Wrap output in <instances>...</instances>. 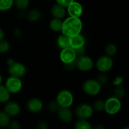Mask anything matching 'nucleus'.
<instances>
[{"mask_svg":"<svg viewBox=\"0 0 129 129\" xmlns=\"http://www.w3.org/2000/svg\"><path fill=\"white\" fill-rule=\"evenodd\" d=\"M83 28V23L79 18L69 16L67 18L62 24V34L71 37L81 34Z\"/></svg>","mask_w":129,"mask_h":129,"instance_id":"1","label":"nucleus"},{"mask_svg":"<svg viewBox=\"0 0 129 129\" xmlns=\"http://www.w3.org/2000/svg\"><path fill=\"white\" fill-rule=\"evenodd\" d=\"M55 101L60 107L69 108L74 102V96L70 91L64 89L58 93Z\"/></svg>","mask_w":129,"mask_h":129,"instance_id":"2","label":"nucleus"},{"mask_svg":"<svg viewBox=\"0 0 129 129\" xmlns=\"http://www.w3.org/2000/svg\"><path fill=\"white\" fill-rule=\"evenodd\" d=\"M82 89L88 95L96 96L100 93L102 86L96 79H89L84 81L83 83Z\"/></svg>","mask_w":129,"mask_h":129,"instance_id":"3","label":"nucleus"},{"mask_svg":"<svg viewBox=\"0 0 129 129\" xmlns=\"http://www.w3.org/2000/svg\"><path fill=\"white\" fill-rule=\"evenodd\" d=\"M122 107L120 99L112 96L105 102V109L106 113L110 115H114L120 112Z\"/></svg>","mask_w":129,"mask_h":129,"instance_id":"4","label":"nucleus"},{"mask_svg":"<svg viewBox=\"0 0 129 129\" xmlns=\"http://www.w3.org/2000/svg\"><path fill=\"white\" fill-rule=\"evenodd\" d=\"M75 66L81 71L86 72L91 70L93 68V61L88 55H83L77 57L74 60Z\"/></svg>","mask_w":129,"mask_h":129,"instance_id":"5","label":"nucleus"},{"mask_svg":"<svg viewBox=\"0 0 129 129\" xmlns=\"http://www.w3.org/2000/svg\"><path fill=\"white\" fill-rule=\"evenodd\" d=\"M5 86L10 94H16L22 89L23 83L20 78L10 76L6 79Z\"/></svg>","mask_w":129,"mask_h":129,"instance_id":"6","label":"nucleus"},{"mask_svg":"<svg viewBox=\"0 0 129 129\" xmlns=\"http://www.w3.org/2000/svg\"><path fill=\"white\" fill-rule=\"evenodd\" d=\"M113 61L112 57L107 55H103L97 60L96 62V69L101 73H107L112 69Z\"/></svg>","mask_w":129,"mask_h":129,"instance_id":"7","label":"nucleus"},{"mask_svg":"<svg viewBox=\"0 0 129 129\" xmlns=\"http://www.w3.org/2000/svg\"><path fill=\"white\" fill-rule=\"evenodd\" d=\"M93 111L92 106L86 103H83L76 107L75 114L78 118L88 120L93 115Z\"/></svg>","mask_w":129,"mask_h":129,"instance_id":"8","label":"nucleus"},{"mask_svg":"<svg viewBox=\"0 0 129 129\" xmlns=\"http://www.w3.org/2000/svg\"><path fill=\"white\" fill-rule=\"evenodd\" d=\"M8 73L11 76L21 78L26 74V67L22 63L14 62L13 64L8 66Z\"/></svg>","mask_w":129,"mask_h":129,"instance_id":"9","label":"nucleus"},{"mask_svg":"<svg viewBox=\"0 0 129 129\" xmlns=\"http://www.w3.org/2000/svg\"><path fill=\"white\" fill-rule=\"evenodd\" d=\"M60 59L64 64L74 62L75 59H76L74 50L71 47L61 49L60 53Z\"/></svg>","mask_w":129,"mask_h":129,"instance_id":"10","label":"nucleus"},{"mask_svg":"<svg viewBox=\"0 0 129 129\" xmlns=\"http://www.w3.org/2000/svg\"><path fill=\"white\" fill-rule=\"evenodd\" d=\"M26 109L31 113H39L42 110L43 103L39 98H32L26 102Z\"/></svg>","mask_w":129,"mask_h":129,"instance_id":"11","label":"nucleus"},{"mask_svg":"<svg viewBox=\"0 0 129 129\" xmlns=\"http://www.w3.org/2000/svg\"><path fill=\"white\" fill-rule=\"evenodd\" d=\"M67 11L70 16L79 18L83 13V7L80 3L74 1L67 7Z\"/></svg>","mask_w":129,"mask_h":129,"instance_id":"12","label":"nucleus"},{"mask_svg":"<svg viewBox=\"0 0 129 129\" xmlns=\"http://www.w3.org/2000/svg\"><path fill=\"white\" fill-rule=\"evenodd\" d=\"M4 111L10 117H15L20 113L21 108L17 102H7L5 103Z\"/></svg>","mask_w":129,"mask_h":129,"instance_id":"13","label":"nucleus"},{"mask_svg":"<svg viewBox=\"0 0 129 129\" xmlns=\"http://www.w3.org/2000/svg\"><path fill=\"white\" fill-rule=\"evenodd\" d=\"M57 114L59 119L64 123L70 122L73 119V113L69 108L59 107L57 112Z\"/></svg>","mask_w":129,"mask_h":129,"instance_id":"14","label":"nucleus"},{"mask_svg":"<svg viewBox=\"0 0 129 129\" xmlns=\"http://www.w3.org/2000/svg\"><path fill=\"white\" fill-rule=\"evenodd\" d=\"M50 13H51L52 16L54 18L61 20L66 16V10L64 7L56 4L51 8Z\"/></svg>","mask_w":129,"mask_h":129,"instance_id":"15","label":"nucleus"},{"mask_svg":"<svg viewBox=\"0 0 129 129\" xmlns=\"http://www.w3.org/2000/svg\"><path fill=\"white\" fill-rule=\"evenodd\" d=\"M85 44V38L83 35H81V34L71 37L70 47L73 49H77V48L81 47L84 46Z\"/></svg>","mask_w":129,"mask_h":129,"instance_id":"16","label":"nucleus"},{"mask_svg":"<svg viewBox=\"0 0 129 129\" xmlns=\"http://www.w3.org/2000/svg\"><path fill=\"white\" fill-rule=\"evenodd\" d=\"M70 37L68 36L65 34H62L57 40V45L60 49H63L70 47Z\"/></svg>","mask_w":129,"mask_h":129,"instance_id":"17","label":"nucleus"},{"mask_svg":"<svg viewBox=\"0 0 129 129\" xmlns=\"http://www.w3.org/2000/svg\"><path fill=\"white\" fill-rule=\"evenodd\" d=\"M41 13L40 11L37 9H31L28 12L26 18L30 22H35L40 18Z\"/></svg>","mask_w":129,"mask_h":129,"instance_id":"18","label":"nucleus"},{"mask_svg":"<svg viewBox=\"0 0 129 129\" xmlns=\"http://www.w3.org/2000/svg\"><path fill=\"white\" fill-rule=\"evenodd\" d=\"M10 98V93L5 86L0 84V103H5L8 102Z\"/></svg>","mask_w":129,"mask_h":129,"instance_id":"19","label":"nucleus"},{"mask_svg":"<svg viewBox=\"0 0 129 129\" xmlns=\"http://www.w3.org/2000/svg\"><path fill=\"white\" fill-rule=\"evenodd\" d=\"M62 21L60 19L57 18H54L51 20L49 23V26L50 28L53 31L55 32H57V31H61L62 28Z\"/></svg>","mask_w":129,"mask_h":129,"instance_id":"20","label":"nucleus"},{"mask_svg":"<svg viewBox=\"0 0 129 129\" xmlns=\"http://www.w3.org/2000/svg\"><path fill=\"white\" fill-rule=\"evenodd\" d=\"M10 122V117L5 112L0 111V127L5 128L8 126Z\"/></svg>","mask_w":129,"mask_h":129,"instance_id":"21","label":"nucleus"},{"mask_svg":"<svg viewBox=\"0 0 129 129\" xmlns=\"http://www.w3.org/2000/svg\"><path fill=\"white\" fill-rule=\"evenodd\" d=\"M74 127L76 129H91L92 127L90 123L86 119H80L76 122Z\"/></svg>","mask_w":129,"mask_h":129,"instance_id":"22","label":"nucleus"},{"mask_svg":"<svg viewBox=\"0 0 129 129\" xmlns=\"http://www.w3.org/2000/svg\"><path fill=\"white\" fill-rule=\"evenodd\" d=\"M117 52V47L114 44H108L105 48V55L110 57L114 56Z\"/></svg>","mask_w":129,"mask_h":129,"instance_id":"23","label":"nucleus"},{"mask_svg":"<svg viewBox=\"0 0 129 129\" xmlns=\"http://www.w3.org/2000/svg\"><path fill=\"white\" fill-rule=\"evenodd\" d=\"M13 5V0H0V11L10 10Z\"/></svg>","mask_w":129,"mask_h":129,"instance_id":"24","label":"nucleus"},{"mask_svg":"<svg viewBox=\"0 0 129 129\" xmlns=\"http://www.w3.org/2000/svg\"><path fill=\"white\" fill-rule=\"evenodd\" d=\"M13 3L17 9L24 10L28 7L30 0H13Z\"/></svg>","mask_w":129,"mask_h":129,"instance_id":"25","label":"nucleus"},{"mask_svg":"<svg viewBox=\"0 0 129 129\" xmlns=\"http://www.w3.org/2000/svg\"><path fill=\"white\" fill-rule=\"evenodd\" d=\"M113 96L118 98V99L122 98L124 96L125 94V88L123 87H122L121 85L115 86V88H114V89L113 91Z\"/></svg>","mask_w":129,"mask_h":129,"instance_id":"26","label":"nucleus"},{"mask_svg":"<svg viewBox=\"0 0 129 129\" xmlns=\"http://www.w3.org/2000/svg\"><path fill=\"white\" fill-rule=\"evenodd\" d=\"M92 107L93 110L96 112H102L105 109V102L102 100H97L93 103Z\"/></svg>","mask_w":129,"mask_h":129,"instance_id":"27","label":"nucleus"},{"mask_svg":"<svg viewBox=\"0 0 129 129\" xmlns=\"http://www.w3.org/2000/svg\"><path fill=\"white\" fill-rule=\"evenodd\" d=\"M96 80L97 81V82H98L101 86H103L105 85V84L108 82V76L105 74V73H101L100 74H98V76L96 77Z\"/></svg>","mask_w":129,"mask_h":129,"instance_id":"28","label":"nucleus"},{"mask_svg":"<svg viewBox=\"0 0 129 129\" xmlns=\"http://www.w3.org/2000/svg\"><path fill=\"white\" fill-rule=\"evenodd\" d=\"M10 44L6 40H2L0 41V53H6L10 49Z\"/></svg>","mask_w":129,"mask_h":129,"instance_id":"29","label":"nucleus"},{"mask_svg":"<svg viewBox=\"0 0 129 129\" xmlns=\"http://www.w3.org/2000/svg\"><path fill=\"white\" fill-rule=\"evenodd\" d=\"M59 107H59V105H58V103H57L56 101H52V102H50V103L48 104L47 109L48 110L50 111V112L54 113V112H57Z\"/></svg>","mask_w":129,"mask_h":129,"instance_id":"30","label":"nucleus"},{"mask_svg":"<svg viewBox=\"0 0 129 129\" xmlns=\"http://www.w3.org/2000/svg\"><path fill=\"white\" fill-rule=\"evenodd\" d=\"M74 0H55L56 3L64 8H67Z\"/></svg>","mask_w":129,"mask_h":129,"instance_id":"31","label":"nucleus"},{"mask_svg":"<svg viewBox=\"0 0 129 129\" xmlns=\"http://www.w3.org/2000/svg\"><path fill=\"white\" fill-rule=\"evenodd\" d=\"M75 52L76 55L77 57L81 56V55H84V53H85V47L84 46L81 47L77 48V49H73Z\"/></svg>","mask_w":129,"mask_h":129,"instance_id":"32","label":"nucleus"},{"mask_svg":"<svg viewBox=\"0 0 129 129\" xmlns=\"http://www.w3.org/2000/svg\"><path fill=\"white\" fill-rule=\"evenodd\" d=\"M124 81V78L122 76H117V78H115V79L113 81V85L117 86L122 85V83Z\"/></svg>","mask_w":129,"mask_h":129,"instance_id":"33","label":"nucleus"},{"mask_svg":"<svg viewBox=\"0 0 129 129\" xmlns=\"http://www.w3.org/2000/svg\"><path fill=\"white\" fill-rule=\"evenodd\" d=\"M8 127L11 129H19L20 128V125L19 122H18L17 121L10 120V123H9Z\"/></svg>","mask_w":129,"mask_h":129,"instance_id":"34","label":"nucleus"},{"mask_svg":"<svg viewBox=\"0 0 129 129\" xmlns=\"http://www.w3.org/2000/svg\"><path fill=\"white\" fill-rule=\"evenodd\" d=\"M37 127L39 129H47L48 128V123L44 120H40L38 122Z\"/></svg>","mask_w":129,"mask_h":129,"instance_id":"35","label":"nucleus"},{"mask_svg":"<svg viewBox=\"0 0 129 129\" xmlns=\"http://www.w3.org/2000/svg\"><path fill=\"white\" fill-rule=\"evenodd\" d=\"M64 64V68L66 70L68 71H72L76 68L75 64H74V62L71 63H68V64Z\"/></svg>","mask_w":129,"mask_h":129,"instance_id":"36","label":"nucleus"},{"mask_svg":"<svg viewBox=\"0 0 129 129\" xmlns=\"http://www.w3.org/2000/svg\"><path fill=\"white\" fill-rule=\"evenodd\" d=\"M4 37H5V34H4V31L3 30L0 28V41L3 40Z\"/></svg>","mask_w":129,"mask_h":129,"instance_id":"37","label":"nucleus"},{"mask_svg":"<svg viewBox=\"0 0 129 129\" xmlns=\"http://www.w3.org/2000/svg\"><path fill=\"white\" fill-rule=\"evenodd\" d=\"M14 60H13V59H11V58H10V59H8L7 60V61H6V64H7V65L8 66H11V64H13V62H14Z\"/></svg>","mask_w":129,"mask_h":129,"instance_id":"38","label":"nucleus"},{"mask_svg":"<svg viewBox=\"0 0 129 129\" xmlns=\"http://www.w3.org/2000/svg\"><path fill=\"white\" fill-rule=\"evenodd\" d=\"M94 128H105V127L104 126H102V125H96L95 127H94Z\"/></svg>","mask_w":129,"mask_h":129,"instance_id":"39","label":"nucleus"},{"mask_svg":"<svg viewBox=\"0 0 129 129\" xmlns=\"http://www.w3.org/2000/svg\"><path fill=\"white\" fill-rule=\"evenodd\" d=\"M16 31H17V32H16V31H15V35H16V36H19V35H20V30H19V29H16Z\"/></svg>","mask_w":129,"mask_h":129,"instance_id":"40","label":"nucleus"},{"mask_svg":"<svg viewBox=\"0 0 129 129\" xmlns=\"http://www.w3.org/2000/svg\"><path fill=\"white\" fill-rule=\"evenodd\" d=\"M2 82H3V77L1 76V74H0V84H2Z\"/></svg>","mask_w":129,"mask_h":129,"instance_id":"41","label":"nucleus"}]
</instances>
